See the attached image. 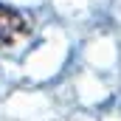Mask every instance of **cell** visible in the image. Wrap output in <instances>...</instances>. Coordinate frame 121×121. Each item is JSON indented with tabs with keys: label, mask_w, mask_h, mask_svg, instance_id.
Wrapping results in <instances>:
<instances>
[{
	"label": "cell",
	"mask_w": 121,
	"mask_h": 121,
	"mask_svg": "<svg viewBox=\"0 0 121 121\" xmlns=\"http://www.w3.org/2000/svg\"><path fill=\"white\" fill-rule=\"evenodd\" d=\"M28 34H31V26L17 9L0 6V48H11V45L23 42Z\"/></svg>",
	"instance_id": "cell-1"
}]
</instances>
